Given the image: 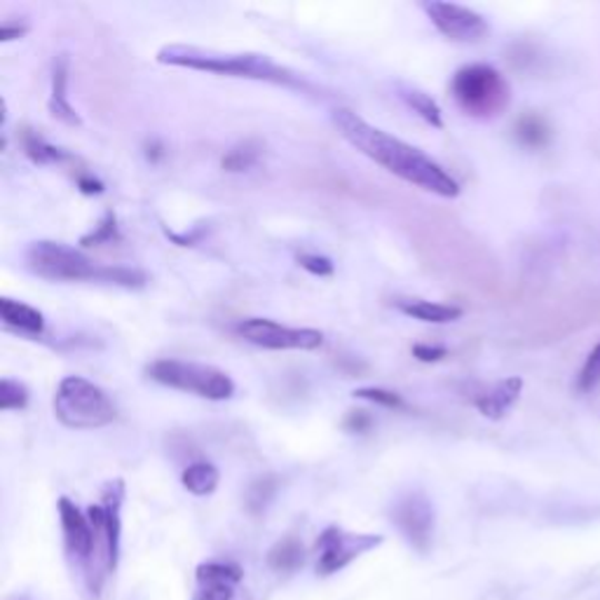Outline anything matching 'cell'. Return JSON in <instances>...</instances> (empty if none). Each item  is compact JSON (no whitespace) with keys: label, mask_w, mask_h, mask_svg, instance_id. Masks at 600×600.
Instances as JSON below:
<instances>
[{"label":"cell","mask_w":600,"mask_h":600,"mask_svg":"<svg viewBox=\"0 0 600 600\" xmlns=\"http://www.w3.org/2000/svg\"><path fill=\"white\" fill-rule=\"evenodd\" d=\"M277 490H280V481H277V477L268 474V477L256 479L247 488V496H244L247 511L253 513V517H259V513H263L268 509V504L274 500Z\"/></svg>","instance_id":"cell-22"},{"label":"cell","mask_w":600,"mask_h":600,"mask_svg":"<svg viewBox=\"0 0 600 600\" xmlns=\"http://www.w3.org/2000/svg\"><path fill=\"white\" fill-rule=\"evenodd\" d=\"M450 94L469 118L477 120L500 118L511 101L507 78L490 63L462 67L450 80Z\"/></svg>","instance_id":"cell-4"},{"label":"cell","mask_w":600,"mask_h":600,"mask_svg":"<svg viewBox=\"0 0 600 600\" xmlns=\"http://www.w3.org/2000/svg\"><path fill=\"white\" fill-rule=\"evenodd\" d=\"M234 331H238L240 338L251 342V346H259L263 350L312 352L324 346V333L317 329H293L263 317L242 319L240 324L234 327Z\"/></svg>","instance_id":"cell-7"},{"label":"cell","mask_w":600,"mask_h":600,"mask_svg":"<svg viewBox=\"0 0 600 600\" xmlns=\"http://www.w3.org/2000/svg\"><path fill=\"white\" fill-rule=\"evenodd\" d=\"M0 317H3V324L17 333L40 336L46 331V317H42V312L14 298L0 300Z\"/></svg>","instance_id":"cell-16"},{"label":"cell","mask_w":600,"mask_h":600,"mask_svg":"<svg viewBox=\"0 0 600 600\" xmlns=\"http://www.w3.org/2000/svg\"><path fill=\"white\" fill-rule=\"evenodd\" d=\"M69 73H71V59L69 54H57L52 61V94H50V116L61 120L63 124L78 127L80 124V116L76 113V109L69 101Z\"/></svg>","instance_id":"cell-13"},{"label":"cell","mask_w":600,"mask_h":600,"mask_svg":"<svg viewBox=\"0 0 600 600\" xmlns=\"http://www.w3.org/2000/svg\"><path fill=\"white\" fill-rule=\"evenodd\" d=\"M29 406V390L27 384H21L19 380L3 378L0 382V409L3 411H21Z\"/></svg>","instance_id":"cell-24"},{"label":"cell","mask_w":600,"mask_h":600,"mask_svg":"<svg viewBox=\"0 0 600 600\" xmlns=\"http://www.w3.org/2000/svg\"><path fill=\"white\" fill-rule=\"evenodd\" d=\"M342 424H346L348 432L363 434V432H369L371 427H373V418L367 411H352Z\"/></svg>","instance_id":"cell-30"},{"label":"cell","mask_w":600,"mask_h":600,"mask_svg":"<svg viewBox=\"0 0 600 600\" xmlns=\"http://www.w3.org/2000/svg\"><path fill=\"white\" fill-rule=\"evenodd\" d=\"M519 143L526 148H544L551 141V127L547 120L538 113H526L519 118L517 127H513Z\"/></svg>","instance_id":"cell-19"},{"label":"cell","mask_w":600,"mask_h":600,"mask_svg":"<svg viewBox=\"0 0 600 600\" xmlns=\"http://www.w3.org/2000/svg\"><path fill=\"white\" fill-rule=\"evenodd\" d=\"M422 10L432 19V24L439 29V33H443L453 42H462V46H474V42L486 40L490 33L486 17L464 6L432 0V3H422Z\"/></svg>","instance_id":"cell-10"},{"label":"cell","mask_w":600,"mask_h":600,"mask_svg":"<svg viewBox=\"0 0 600 600\" xmlns=\"http://www.w3.org/2000/svg\"><path fill=\"white\" fill-rule=\"evenodd\" d=\"M306 563V549L298 538H284L268 551V566L274 572H296Z\"/></svg>","instance_id":"cell-18"},{"label":"cell","mask_w":600,"mask_h":600,"mask_svg":"<svg viewBox=\"0 0 600 600\" xmlns=\"http://www.w3.org/2000/svg\"><path fill=\"white\" fill-rule=\"evenodd\" d=\"M24 261L33 274L50 282H106L124 289H141L148 282V277L137 268L99 266L80 249L52 240L33 242Z\"/></svg>","instance_id":"cell-2"},{"label":"cell","mask_w":600,"mask_h":600,"mask_svg":"<svg viewBox=\"0 0 600 600\" xmlns=\"http://www.w3.org/2000/svg\"><path fill=\"white\" fill-rule=\"evenodd\" d=\"M219 481H221V471L217 467H213L211 462L188 464L183 469V474H181L183 488L188 492H192V496H198V498L211 496V492L219 488Z\"/></svg>","instance_id":"cell-17"},{"label":"cell","mask_w":600,"mask_h":600,"mask_svg":"<svg viewBox=\"0 0 600 600\" xmlns=\"http://www.w3.org/2000/svg\"><path fill=\"white\" fill-rule=\"evenodd\" d=\"M394 308L403 312L406 317H413L424 324H450L462 317V308L446 306V303H432V300L422 298H399L394 300Z\"/></svg>","instance_id":"cell-15"},{"label":"cell","mask_w":600,"mask_h":600,"mask_svg":"<svg viewBox=\"0 0 600 600\" xmlns=\"http://www.w3.org/2000/svg\"><path fill=\"white\" fill-rule=\"evenodd\" d=\"M298 266L308 270L310 274H317V277H331L333 274L331 259H327V256H319V253H300Z\"/></svg>","instance_id":"cell-28"},{"label":"cell","mask_w":600,"mask_h":600,"mask_svg":"<svg viewBox=\"0 0 600 600\" xmlns=\"http://www.w3.org/2000/svg\"><path fill=\"white\" fill-rule=\"evenodd\" d=\"M57 509H59L63 544H67V551L76 556L78 561L88 563L94 549V530H92L88 513H82L76 507V502H71L69 498H59Z\"/></svg>","instance_id":"cell-11"},{"label":"cell","mask_w":600,"mask_h":600,"mask_svg":"<svg viewBox=\"0 0 600 600\" xmlns=\"http://www.w3.org/2000/svg\"><path fill=\"white\" fill-rule=\"evenodd\" d=\"M392 521L413 549L427 553L434 540V504L422 490H411L401 496L392 507Z\"/></svg>","instance_id":"cell-9"},{"label":"cell","mask_w":600,"mask_h":600,"mask_svg":"<svg viewBox=\"0 0 600 600\" xmlns=\"http://www.w3.org/2000/svg\"><path fill=\"white\" fill-rule=\"evenodd\" d=\"M521 392H523V380L511 376V378L500 380L498 384H492V388L486 394H481L474 403L483 418L502 420L513 406H517V401L521 399Z\"/></svg>","instance_id":"cell-14"},{"label":"cell","mask_w":600,"mask_h":600,"mask_svg":"<svg viewBox=\"0 0 600 600\" xmlns=\"http://www.w3.org/2000/svg\"><path fill=\"white\" fill-rule=\"evenodd\" d=\"M54 416L69 430H99L118 418L116 403L99 384L82 376H67L54 392Z\"/></svg>","instance_id":"cell-5"},{"label":"cell","mask_w":600,"mask_h":600,"mask_svg":"<svg viewBox=\"0 0 600 600\" xmlns=\"http://www.w3.org/2000/svg\"><path fill=\"white\" fill-rule=\"evenodd\" d=\"M29 33V27L27 24H19V21H3V29H0V40L3 42H10V40H17L21 36H27Z\"/></svg>","instance_id":"cell-31"},{"label":"cell","mask_w":600,"mask_h":600,"mask_svg":"<svg viewBox=\"0 0 600 600\" xmlns=\"http://www.w3.org/2000/svg\"><path fill=\"white\" fill-rule=\"evenodd\" d=\"M146 376L171 390L190 392L209 401H226L234 394V380L209 363L181 361V359H158L146 367Z\"/></svg>","instance_id":"cell-6"},{"label":"cell","mask_w":600,"mask_h":600,"mask_svg":"<svg viewBox=\"0 0 600 600\" xmlns=\"http://www.w3.org/2000/svg\"><path fill=\"white\" fill-rule=\"evenodd\" d=\"M261 156H263V143L256 139H247L228 150L221 160V167L226 171H232V174H238V171H247L253 164H259Z\"/></svg>","instance_id":"cell-20"},{"label":"cell","mask_w":600,"mask_h":600,"mask_svg":"<svg viewBox=\"0 0 600 600\" xmlns=\"http://www.w3.org/2000/svg\"><path fill=\"white\" fill-rule=\"evenodd\" d=\"M78 188L84 192V196H99V192H103V183L90 174L78 177Z\"/></svg>","instance_id":"cell-32"},{"label":"cell","mask_w":600,"mask_h":600,"mask_svg":"<svg viewBox=\"0 0 600 600\" xmlns=\"http://www.w3.org/2000/svg\"><path fill=\"white\" fill-rule=\"evenodd\" d=\"M242 568L238 563H223V561H209L198 566L196 580L198 591L192 600H232L234 589L242 582Z\"/></svg>","instance_id":"cell-12"},{"label":"cell","mask_w":600,"mask_h":600,"mask_svg":"<svg viewBox=\"0 0 600 600\" xmlns=\"http://www.w3.org/2000/svg\"><path fill=\"white\" fill-rule=\"evenodd\" d=\"M331 118L342 139L352 143L359 153L371 158L376 164L388 169L390 174L427 192H434L439 198L460 196V183L437 160L424 156L420 148L378 130V127L369 124L354 111L336 109Z\"/></svg>","instance_id":"cell-1"},{"label":"cell","mask_w":600,"mask_h":600,"mask_svg":"<svg viewBox=\"0 0 600 600\" xmlns=\"http://www.w3.org/2000/svg\"><path fill=\"white\" fill-rule=\"evenodd\" d=\"M158 61L167 63V67L177 69H190V71H204L217 76H230V78H244V80H259V82H272L282 84V88L291 90H310V84L296 76L293 71L274 63L266 54H223L213 50H200V48H186V46H167L158 52Z\"/></svg>","instance_id":"cell-3"},{"label":"cell","mask_w":600,"mask_h":600,"mask_svg":"<svg viewBox=\"0 0 600 600\" xmlns=\"http://www.w3.org/2000/svg\"><path fill=\"white\" fill-rule=\"evenodd\" d=\"M146 156H148V160H150V162H156V160H160V158L164 156V148H162L160 143H148V148H146Z\"/></svg>","instance_id":"cell-33"},{"label":"cell","mask_w":600,"mask_h":600,"mask_svg":"<svg viewBox=\"0 0 600 600\" xmlns=\"http://www.w3.org/2000/svg\"><path fill=\"white\" fill-rule=\"evenodd\" d=\"M598 384H600V342L589 352L580 376H577V390L591 392Z\"/></svg>","instance_id":"cell-26"},{"label":"cell","mask_w":600,"mask_h":600,"mask_svg":"<svg viewBox=\"0 0 600 600\" xmlns=\"http://www.w3.org/2000/svg\"><path fill=\"white\" fill-rule=\"evenodd\" d=\"M401 99L411 106V109L427 122L437 127V130H441L443 127V113L439 109V103L427 94L422 90H416V88H403L401 90Z\"/></svg>","instance_id":"cell-23"},{"label":"cell","mask_w":600,"mask_h":600,"mask_svg":"<svg viewBox=\"0 0 600 600\" xmlns=\"http://www.w3.org/2000/svg\"><path fill=\"white\" fill-rule=\"evenodd\" d=\"M413 357L418 361L432 363V361L446 359L448 357V350L443 346H427V342H418V346H413Z\"/></svg>","instance_id":"cell-29"},{"label":"cell","mask_w":600,"mask_h":600,"mask_svg":"<svg viewBox=\"0 0 600 600\" xmlns=\"http://www.w3.org/2000/svg\"><path fill=\"white\" fill-rule=\"evenodd\" d=\"M357 399H363V401H371V403H378L382 406V409H394V411H401L406 409V401L401 399V394L392 392V390H382V388H361L354 392Z\"/></svg>","instance_id":"cell-27"},{"label":"cell","mask_w":600,"mask_h":600,"mask_svg":"<svg viewBox=\"0 0 600 600\" xmlns=\"http://www.w3.org/2000/svg\"><path fill=\"white\" fill-rule=\"evenodd\" d=\"M382 544L380 534H354L340 530L338 526L327 528L317 540V572L329 577L348 568L361 553H367Z\"/></svg>","instance_id":"cell-8"},{"label":"cell","mask_w":600,"mask_h":600,"mask_svg":"<svg viewBox=\"0 0 600 600\" xmlns=\"http://www.w3.org/2000/svg\"><path fill=\"white\" fill-rule=\"evenodd\" d=\"M118 240H120L118 219H116L113 211H109L92 232L84 234V238L80 240V244L82 247H101V244H113Z\"/></svg>","instance_id":"cell-25"},{"label":"cell","mask_w":600,"mask_h":600,"mask_svg":"<svg viewBox=\"0 0 600 600\" xmlns=\"http://www.w3.org/2000/svg\"><path fill=\"white\" fill-rule=\"evenodd\" d=\"M21 143H24V153L38 164H54V162H63V160L71 158L67 150H61V148L48 143L46 139H42L36 132H31V130L24 132V137H21Z\"/></svg>","instance_id":"cell-21"}]
</instances>
